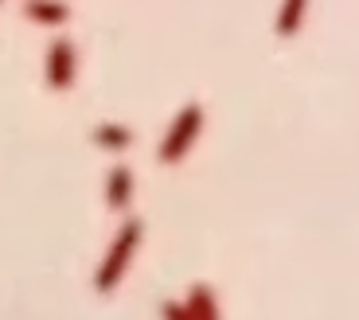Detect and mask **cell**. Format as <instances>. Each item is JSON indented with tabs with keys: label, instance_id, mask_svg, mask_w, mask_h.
Listing matches in <instances>:
<instances>
[{
	"label": "cell",
	"instance_id": "6da1fadb",
	"mask_svg": "<svg viewBox=\"0 0 359 320\" xmlns=\"http://www.w3.org/2000/svg\"><path fill=\"white\" fill-rule=\"evenodd\" d=\"M141 239H144V222L141 219H126V222H121V231L114 234L106 258H102V266H98V277H94V289H98V293H114V289H117V281L126 277L129 262H133L137 246H141Z\"/></svg>",
	"mask_w": 359,
	"mask_h": 320
},
{
	"label": "cell",
	"instance_id": "7a4b0ae2",
	"mask_svg": "<svg viewBox=\"0 0 359 320\" xmlns=\"http://www.w3.org/2000/svg\"><path fill=\"white\" fill-rule=\"evenodd\" d=\"M199 129H203V106L191 102V106H184L176 114V121L168 125V133H164V141H161V160L164 164H176V160L196 145Z\"/></svg>",
	"mask_w": 359,
	"mask_h": 320
},
{
	"label": "cell",
	"instance_id": "3957f363",
	"mask_svg": "<svg viewBox=\"0 0 359 320\" xmlns=\"http://www.w3.org/2000/svg\"><path fill=\"white\" fill-rule=\"evenodd\" d=\"M43 79L51 90H71L74 79H79V51H74L71 39H51L47 47V59H43Z\"/></svg>",
	"mask_w": 359,
	"mask_h": 320
},
{
	"label": "cell",
	"instance_id": "277c9868",
	"mask_svg": "<svg viewBox=\"0 0 359 320\" xmlns=\"http://www.w3.org/2000/svg\"><path fill=\"white\" fill-rule=\"evenodd\" d=\"M129 204H133V172L126 164H117L106 176V207L109 211H129Z\"/></svg>",
	"mask_w": 359,
	"mask_h": 320
},
{
	"label": "cell",
	"instance_id": "5b68a950",
	"mask_svg": "<svg viewBox=\"0 0 359 320\" xmlns=\"http://www.w3.org/2000/svg\"><path fill=\"white\" fill-rule=\"evenodd\" d=\"M24 16L39 27H63L71 20V4H63V0H24Z\"/></svg>",
	"mask_w": 359,
	"mask_h": 320
},
{
	"label": "cell",
	"instance_id": "8992f818",
	"mask_svg": "<svg viewBox=\"0 0 359 320\" xmlns=\"http://www.w3.org/2000/svg\"><path fill=\"white\" fill-rule=\"evenodd\" d=\"M90 137H94V145H98V149H106V152H126L129 145H133V129H126V125H114V121L98 125Z\"/></svg>",
	"mask_w": 359,
	"mask_h": 320
},
{
	"label": "cell",
	"instance_id": "52a82bcc",
	"mask_svg": "<svg viewBox=\"0 0 359 320\" xmlns=\"http://www.w3.org/2000/svg\"><path fill=\"white\" fill-rule=\"evenodd\" d=\"M184 305H188V316H191V320H219L215 293H211L207 285H196V289H191V297H188Z\"/></svg>",
	"mask_w": 359,
	"mask_h": 320
},
{
	"label": "cell",
	"instance_id": "ba28073f",
	"mask_svg": "<svg viewBox=\"0 0 359 320\" xmlns=\"http://www.w3.org/2000/svg\"><path fill=\"white\" fill-rule=\"evenodd\" d=\"M305 12H309V0H285L278 12V36H293L297 27L305 24Z\"/></svg>",
	"mask_w": 359,
	"mask_h": 320
},
{
	"label": "cell",
	"instance_id": "9c48e42d",
	"mask_svg": "<svg viewBox=\"0 0 359 320\" xmlns=\"http://www.w3.org/2000/svg\"><path fill=\"white\" fill-rule=\"evenodd\" d=\"M161 312H164V320H191L188 316V305H180V301H168Z\"/></svg>",
	"mask_w": 359,
	"mask_h": 320
},
{
	"label": "cell",
	"instance_id": "30bf717a",
	"mask_svg": "<svg viewBox=\"0 0 359 320\" xmlns=\"http://www.w3.org/2000/svg\"><path fill=\"white\" fill-rule=\"evenodd\" d=\"M0 4H4V0H0Z\"/></svg>",
	"mask_w": 359,
	"mask_h": 320
}]
</instances>
